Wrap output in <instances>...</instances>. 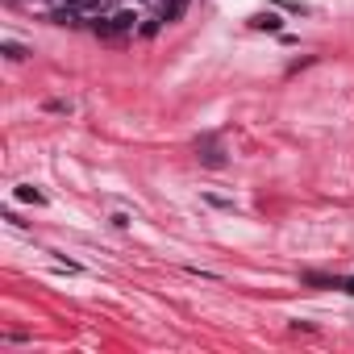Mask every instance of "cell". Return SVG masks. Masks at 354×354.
Returning <instances> with one entry per match:
<instances>
[{"instance_id":"1","label":"cell","mask_w":354,"mask_h":354,"mask_svg":"<svg viewBox=\"0 0 354 354\" xmlns=\"http://www.w3.org/2000/svg\"><path fill=\"white\" fill-rule=\"evenodd\" d=\"M133 13L129 9H117L113 17H104V21H96V34H125V30H133Z\"/></svg>"},{"instance_id":"2","label":"cell","mask_w":354,"mask_h":354,"mask_svg":"<svg viewBox=\"0 0 354 354\" xmlns=\"http://www.w3.org/2000/svg\"><path fill=\"white\" fill-rule=\"evenodd\" d=\"M188 5H192V0H167V9H162V17H158V21L175 26V21H180V17L188 13Z\"/></svg>"},{"instance_id":"3","label":"cell","mask_w":354,"mask_h":354,"mask_svg":"<svg viewBox=\"0 0 354 354\" xmlns=\"http://www.w3.org/2000/svg\"><path fill=\"white\" fill-rule=\"evenodd\" d=\"M80 17H84V13H80V9H71V5H63V9H55V13H50V21H55V26H80Z\"/></svg>"},{"instance_id":"4","label":"cell","mask_w":354,"mask_h":354,"mask_svg":"<svg viewBox=\"0 0 354 354\" xmlns=\"http://www.w3.org/2000/svg\"><path fill=\"white\" fill-rule=\"evenodd\" d=\"M250 26H254V30H271V34H275V30H283L279 13H254V17H250Z\"/></svg>"},{"instance_id":"5","label":"cell","mask_w":354,"mask_h":354,"mask_svg":"<svg viewBox=\"0 0 354 354\" xmlns=\"http://www.w3.org/2000/svg\"><path fill=\"white\" fill-rule=\"evenodd\" d=\"M17 201H21V205H46V196H42L34 184H21V188H17Z\"/></svg>"},{"instance_id":"6","label":"cell","mask_w":354,"mask_h":354,"mask_svg":"<svg viewBox=\"0 0 354 354\" xmlns=\"http://www.w3.org/2000/svg\"><path fill=\"white\" fill-rule=\"evenodd\" d=\"M196 150H201V146H196ZM201 162H205V167H225V154H221L217 146H205V150H201Z\"/></svg>"},{"instance_id":"7","label":"cell","mask_w":354,"mask_h":354,"mask_svg":"<svg viewBox=\"0 0 354 354\" xmlns=\"http://www.w3.org/2000/svg\"><path fill=\"white\" fill-rule=\"evenodd\" d=\"M67 5H71V9H80V13L88 17V13H96V9H104V0H67Z\"/></svg>"},{"instance_id":"8","label":"cell","mask_w":354,"mask_h":354,"mask_svg":"<svg viewBox=\"0 0 354 354\" xmlns=\"http://www.w3.org/2000/svg\"><path fill=\"white\" fill-rule=\"evenodd\" d=\"M0 50H5L9 59H26V55H30V50H26V46H17V42H5V46H0Z\"/></svg>"},{"instance_id":"9","label":"cell","mask_w":354,"mask_h":354,"mask_svg":"<svg viewBox=\"0 0 354 354\" xmlns=\"http://www.w3.org/2000/svg\"><path fill=\"white\" fill-rule=\"evenodd\" d=\"M342 292H350V296H354V275H350V279H342Z\"/></svg>"}]
</instances>
